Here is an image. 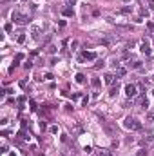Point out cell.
Segmentation results:
<instances>
[{"label": "cell", "instance_id": "1", "mask_svg": "<svg viewBox=\"0 0 154 156\" xmlns=\"http://www.w3.org/2000/svg\"><path fill=\"white\" fill-rule=\"evenodd\" d=\"M123 125L127 127V129H132V131H140V129H141V123H140L134 116H127L123 120Z\"/></svg>", "mask_w": 154, "mask_h": 156}, {"label": "cell", "instance_id": "2", "mask_svg": "<svg viewBox=\"0 0 154 156\" xmlns=\"http://www.w3.org/2000/svg\"><path fill=\"white\" fill-rule=\"evenodd\" d=\"M11 20L15 22V24H27V22H29V18H27L26 15H22V13H18V11H13Z\"/></svg>", "mask_w": 154, "mask_h": 156}, {"label": "cell", "instance_id": "3", "mask_svg": "<svg viewBox=\"0 0 154 156\" xmlns=\"http://www.w3.org/2000/svg\"><path fill=\"white\" fill-rule=\"evenodd\" d=\"M125 94H127L129 98H134V96L138 94V89H136V85H132V84L125 85Z\"/></svg>", "mask_w": 154, "mask_h": 156}, {"label": "cell", "instance_id": "4", "mask_svg": "<svg viewBox=\"0 0 154 156\" xmlns=\"http://www.w3.org/2000/svg\"><path fill=\"white\" fill-rule=\"evenodd\" d=\"M140 49H141V53H145V54H151V44H149L147 40H143V42H141Z\"/></svg>", "mask_w": 154, "mask_h": 156}, {"label": "cell", "instance_id": "5", "mask_svg": "<svg viewBox=\"0 0 154 156\" xmlns=\"http://www.w3.org/2000/svg\"><path fill=\"white\" fill-rule=\"evenodd\" d=\"M96 58V53H92V51H89V53H83V60H94Z\"/></svg>", "mask_w": 154, "mask_h": 156}, {"label": "cell", "instance_id": "6", "mask_svg": "<svg viewBox=\"0 0 154 156\" xmlns=\"http://www.w3.org/2000/svg\"><path fill=\"white\" fill-rule=\"evenodd\" d=\"M103 82H105L107 85H113V84H114V76H113V75H105V76H103Z\"/></svg>", "mask_w": 154, "mask_h": 156}, {"label": "cell", "instance_id": "7", "mask_svg": "<svg viewBox=\"0 0 154 156\" xmlns=\"http://www.w3.org/2000/svg\"><path fill=\"white\" fill-rule=\"evenodd\" d=\"M31 36H33L35 40L40 38V29H38V27H33V29H31Z\"/></svg>", "mask_w": 154, "mask_h": 156}, {"label": "cell", "instance_id": "8", "mask_svg": "<svg viewBox=\"0 0 154 156\" xmlns=\"http://www.w3.org/2000/svg\"><path fill=\"white\" fill-rule=\"evenodd\" d=\"M74 80H76V82H78V84H85V76H83V75H82V73H78V75H76V76H74Z\"/></svg>", "mask_w": 154, "mask_h": 156}, {"label": "cell", "instance_id": "9", "mask_svg": "<svg viewBox=\"0 0 154 156\" xmlns=\"http://www.w3.org/2000/svg\"><path fill=\"white\" fill-rule=\"evenodd\" d=\"M62 13H64V16H73L74 15V13H73V7H65Z\"/></svg>", "mask_w": 154, "mask_h": 156}, {"label": "cell", "instance_id": "10", "mask_svg": "<svg viewBox=\"0 0 154 156\" xmlns=\"http://www.w3.org/2000/svg\"><path fill=\"white\" fill-rule=\"evenodd\" d=\"M129 67L130 69H140V67H141V62H132V64H129Z\"/></svg>", "mask_w": 154, "mask_h": 156}, {"label": "cell", "instance_id": "11", "mask_svg": "<svg viewBox=\"0 0 154 156\" xmlns=\"http://www.w3.org/2000/svg\"><path fill=\"white\" fill-rule=\"evenodd\" d=\"M16 42H18V44H24V42H26V35H24V33H20V35L16 36Z\"/></svg>", "mask_w": 154, "mask_h": 156}, {"label": "cell", "instance_id": "12", "mask_svg": "<svg viewBox=\"0 0 154 156\" xmlns=\"http://www.w3.org/2000/svg\"><path fill=\"white\" fill-rule=\"evenodd\" d=\"M91 84H92V87H100V85H102V82H100V78H92Z\"/></svg>", "mask_w": 154, "mask_h": 156}, {"label": "cell", "instance_id": "13", "mask_svg": "<svg viewBox=\"0 0 154 156\" xmlns=\"http://www.w3.org/2000/svg\"><path fill=\"white\" fill-rule=\"evenodd\" d=\"M116 93H118V84H116V85H113V87H111V96H116Z\"/></svg>", "mask_w": 154, "mask_h": 156}, {"label": "cell", "instance_id": "14", "mask_svg": "<svg viewBox=\"0 0 154 156\" xmlns=\"http://www.w3.org/2000/svg\"><path fill=\"white\" fill-rule=\"evenodd\" d=\"M125 73H127V69H125V67H120V69L116 71V75L118 76H125Z\"/></svg>", "mask_w": 154, "mask_h": 156}, {"label": "cell", "instance_id": "15", "mask_svg": "<svg viewBox=\"0 0 154 156\" xmlns=\"http://www.w3.org/2000/svg\"><path fill=\"white\" fill-rule=\"evenodd\" d=\"M141 107H143V109L149 107V100H147V98H141Z\"/></svg>", "mask_w": 154, "mask_h": 156}, {"label": "cell", "instance_id": "16", "mask_svg": "<svg viewBox=\"0 0 154 156\" xmlns=\"http://www.w3.org/2000/svg\"><path fill=\"white\" fill-rule=\"evenodd\" d=\"M136 156H147V151L145 149H140L138 153H136Z\"/></svg>", "mask_w": 154, "mask_h": 156}, {"label": "cell", "instance_id": "17", "mask_svg": "<svg viewBox=\"0 0 154 156\" xmlns=\"http://www.w3.org/2000/svg\"><path fill=\"white\" fill-rule=\"evenodd\" d=\"M65 4H67V6H69V7H73V6H74V4H76V0H65Z\"/></svg>", "mask_w": 154, "mask_h": 156}, {"label": "cell", "instance_id": "18", "mask_svg": "<svg viewBox=\"0 0 154 156\" xmlns=\"http://www.w3.org/2000/svg\"><path fill=\"white\" fill-rule=\"evenodd\" d=\"M147 120H149V122H154V113H149V114H147Z\"/></svg>", "mask_w": 154, "mask_h": 156}, {"label": "cell", "instance_id": "19", "mask_svg": "<svg viewBox=\"0 0 154 156\" xmlns=\"http://www.w3.org/2000/svg\"><path fill=\"white\" fill-rule=\"evenodd\" d=\"M82 104H83V105L89 104V96H83V98H82Z\"/></svg>", "mask_w": 154, "mask_h": 156}, {"label": "cell", "instance_id": "20", "mask_svg": "<svg viewBox=\"0 0 154 156\" xmlns=\"http://www.w3.org/2000/svg\"><path fill=\"white\" fill-rule=\"evenodd\" d=\"M29 105H31V109H33V111H36V104H35V100H31Z\"/></svg>", "mask_w": 154, "mask_h": 156}, {"label": "cell", "instance_id": "21", "mask_svg": "<svg viewBox=\"0 0 154 156\" xmlns=\"http://www.w3.org/2000/svg\"><path fill=\"white\" fill-rule=\"evenodd\" d=\"M100 156H113V154H111L109 151H102V153H100Z\"/></svg>", "mask_w": 154, "mask_h": 156}, {"label": "cell", "instance_id": "22", "mask_svg": "<svg viewBox=\"0 0 154 156\" xmlns=\"http://www.w3.org/2000/svg\"><path fill=\"white\" fill-rule=\"evenodd\" d=\"M51 132H53V134H56V132H58V127L53 125V127H51Z\"/></svg>", "mask_w": 154, "mask_h": 156}, {"label": "cell", "instance_id": "23", "mask_svg": "<svg viewBox=\"0 0 154 156\" xmlns=\"http://www.w3.org/2000/svg\"><path fill=\"white\" fill-rule=\"evenodd\" d=\"M4 29H6V31H11V29H13V24H6V27H4Z\"/></svg>", "mask_w": 154, "mask_h": 156}, {"label": "cell", "instance_id": "24", "mask_svg": "<svg viewBox=\"0 0 154 156\" xmlns=\"http://www.w3.org/2000/svg\"><path fill=\"white\" fill-rule=\"evenodd\" d=\"M76 45H78V42H76V40H73V42H71V49H74Z\"/></svg>", "mask_w": 154, "mask_h": 156}, {"label": "cell", "instance_id": "25", "mask_svg": "<svg viewBox=\"0 0 154 156\" xmlns=\"http://www.w3.org/2000/svg\"><path fill=\"white\" fill-rule=\"evenodd\" d=\"M147 27H149L151 31H154V24H152V22H149V24H147Z\"/></svg>", "mask_w": 154, "mask_h": 156}, {"label": "cell", "instance_id": "26", "mask_svg": "<svg viewBox=\"0 0 154 156\" xmlns=\"http://www.w3.org/2000/svg\"><path fill=\"white\" fill-rule=\"evenodd\" d=\"M152 93H154V91H152Z\"/></svg>", "mask_w": 154, "mask_h": 156}]
</instances>
